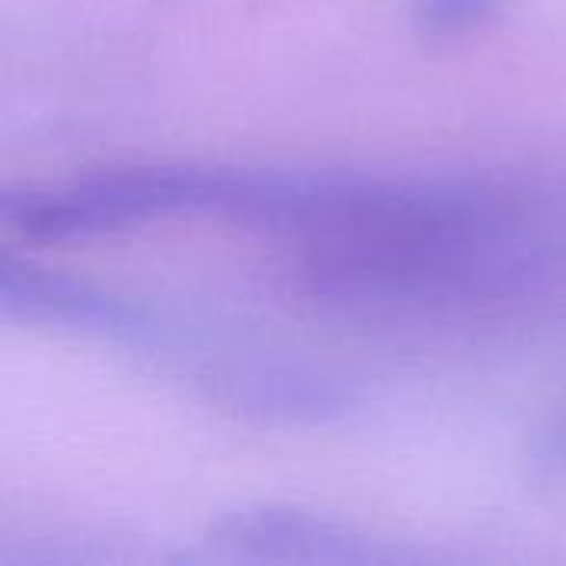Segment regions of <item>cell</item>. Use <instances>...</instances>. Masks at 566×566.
I'll use <instances>...</instances> for the list:
<instances>
[{"mask_svg":"<svg viewBox=\"0 0 566 566\" xmlns=\"http://www.w3.org/2000/svg\"><path fill=\"white\" fill-rule=\"evenodd\" d=\"M302 279L315 302L342 312L458 315L547 295L560 255L524 229L514 196L474 186L444 209L305 245Z\"/></svg>","mask_w":566,"mask_h":566,"instance_id":"cell-1","label":"cell"},{"mask_svg":"<svg viewBox=\"0 0 566 566\" xmlns=\"http://www.w3.org/2000/svg\"><path fill=\"white\" fill-rule=\"evenodd\" d=\"M206 541L226 557L239 560H292V564H411L421 554H408L388 541H378L352 524L332 517L279 507L242 504L222 511Z\"/></svg>","mask_w":566,"mask_h":566,"instance_id":"cell-2","label":"cell"},{"mask_svg":"<svg viewBox=\"0 0 566 566\" xmlns=\"http://www.w3.org/2000/svg\"><path fill=\"white\" fill-rule=\"evenodd\" d=\"M0 308L30 325L119 345H149L166 332L149 308L13 255L0 262Z\"/></svg>","mask_w":566,"mask_h":566,"instance_id":"cell-3","label":"cell"},{"mask_svg":"<svg viewBox=\"0 0 566 566\" xmlns=\"http://www.w3.org/2000/svg\"><path fill=\"white\" fill-rule=\"evenodd\" d=\"M216 398L255 424L282 428H328L361 408V395L342 378L285 361L226 371L216 385Z\"/></svg>","mask_w":566,"mask_h":566,"instance_id":"cell-4","label":"cell"},{"mask_svg":"<svg viewBox=\"0 0 566 566\" xmlns=\"http://www.w3.org/2000/svg\"><path fill=\"white\" fill-rule=\"evenodd\" d=\"M501 0H411V13L428 36H461L481 27Z\"/></svg>","mask_w":566,"mask_h":566,"instance_id":"cell-5","label":"cell"},{"mask_svg":"<svg viewBox=\"0 0 566 566\" xmlns=\"http://www.w3.org/2000/svg\"><path fill=\"white\" fill-rule=\"evenodd\" d=\"M534 464L544 478L566 484V418L554 421L547 431H541L534 444Z\"/></svg>","mask_w":566,"mask_h":566,"instance_id":"cell-6","label":"cell"}]
</instances>
